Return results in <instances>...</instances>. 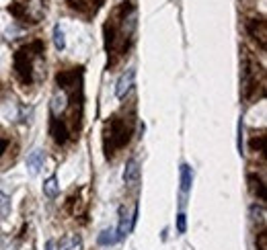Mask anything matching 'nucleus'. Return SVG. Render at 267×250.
I'll return each instance as SVG.
<instances>
[{"mask_svg":"<svg viewBox=\"0 0 267 250\" xmlns=\"http://www.w3.org/2000/svg\"><path fill=\"white\" fill-rule=\"evenodd\" d=\"M82 68H66L56 74L49 99V136L58 146L78 138L82 123Z\"/></svg>","mask_w":267,"mask_h":250,"instance_id":"nucleus-1","label":"nucleus"},{"mask_svg":"<svg viewBox=\"0 0 267 250\" xmlns=\"http://www.w3.org/2000/svg\"><path fill=\"white\" fill-rule=\"evenodd\" d=\"M138 27V11L132 0H126L120 7H115L109 15L103 35H105V49L109 55V66H115L122 57L128 55Z\"/></svg>","mask_w":267,"mask_h":250,"instance_id":"nucleus-2","label":"nucleus"},{"mask_svg":"<svg viewBox=\"0 0 267 250\" xmlns=\"http://www.w3.org/2000/svg\"><path fill=\"white\" fill-rule=\"evenodd\" d=\"M13 72L21 86H33L45 76V43L33 39L13 55Z\"/></svg>","mask_w":267,"mask_h":250,"instance_id":"nucleus-3","label":"nucleus"},{"mask_svg":"<svg viewBox=\"0 0 267 250\" xmlns=\"http://www.w3.org/2000/svg\"><path fill=\"white\" fill-rule=\"evenodd\" d=\"M134 128H136V117L134 113H117L113 117H109L103 125V152L107 158L115 156L120 150H124L132 136H134Z\"/></svg>","mask_w":267,"mask_h":250,"instance_id":"nucleus-4","label":"nucleus"},{"mask_svg":"<svg viewBox=\"0 0 267 250\" xmlns=\"http://www.w3.org/2000/svg\"><path fill=\"white\" fill-rule=\"evenodd\" d=\"M265 86V74L263 68L257 64V59L243 49V61H241V90L245 99H253L257 95V88L263 90Z\"/></svg>","mask_w":267,"mask_h":250,"instance_id":"nucleus-5","label":"nucleus"},{"mask_svg":"<svg viewBox=\"0 0 267 250\" xmlns=\"http://www.w3.org/2000/svg\"><path fill=\"white\" fill-rule=\"evenodd\" d=\"M9 13L25 25H37L47 15V0H13Z\"/></svg>","mask_w":267,"mask_h":250,"instance_id":"nucleus-6","label":"nucleus"},{"mask_svg":"<svg viewBox=\"0 0 267 250\" xmlns=\"http://www.w3.org/2000/svg\"><path fill=\"white\" fill-rule=\"evenodd\" d=\"M105 0H66V5L70 11H74L76 15L84 17V19H91L99 13V9L103 7Z\"/></svg>","mask_w":267,"mask_h":250,"instance_id":"nucleus-7","label":"nucleus"},{"mask_svg":"<svg viewBox=\"0 0 267 250\" xmlns=\"http://www.w3.org/2000/svg\"><path fill=\"white\" fill-rule=\"evenodd\" d=\"M136 217H138V203H134L132 213H128V209H124V207L120 209V226H117V230H115L117 240H124V238L134 230Z\"/></svg>","mask_w":267,"mask_h":250,"instance_id":"nucleus-8","label":"nucleus"},{"mask_svg":"<svg viewBox=\"0 0 267 250\" xmlns=\"http://www.w3.org/2000/svg\"><path fill=\"white\" fill-rule=\"evenodd\" d=\"M247 33H249L255 41H259L261 49L267 47V23H265L263 17H259V19H249V21H247Z\"/></svg>","mask_w":267,"mask_h":250,"instance_id":"nucleus-9","label":"nucleus"},{"mask_svg":"<svg viewBox=\"0 0 267 250\" xmlns=\"http://www.w3.org/2000/svg\"><path fill=\"white\" fill-rule=\"evenodd\" d=\"M134 78H136V70H134V68H128V70L120 76V80H117V84H115V97H117V99H126V97H128V92H130L132 86H134Z\"/></svg>","mask_w":267,"mask_h":250,"instance_id":"nucleus-10","label":"nucleus"},{"mask_svg":"<svg viewBox=\"0 0 267 250\" xmlns=\"http://www.w3.org/2000/svg\"><path fill=\"white\" fill-rule=\"evenodd\" d=\"M43 162H45V152H43V150H33L31 154L27 156V168H29V174H31V176L39 174V170L43 168Z\"/></svg>","mask_w":267,"mask_h":250,"instance_id":"nucleus-11","label":"nucleus"},{"mask_svg":"<svg viewBox=\"0 0 267 250\" xmlns=\"http://www.w3.org/2000/svg\"><path fill=\"white\" fill-rule=\"evenodd\" d=\"M140 180V164L136 158H130L126 162V168H124V182L128 186H136Z\"/></svg>","mask_w":267,"mask_h":250,"instance_id":"nucleus-12","label":"nucleus"},{"mask_svg":"<svg viewBox=\"0 0 267 250\" xmlns=\"http://www.w3.org/2000/svg\"><path fill=\"white\" fill-rule=\"evenodd\" d=\"M56 250H82V238L78 234H68L60 238V242L56 244Z\"/></svg>","mask_w":267,"mask_h":250,"instance_id":"nucleus-13","label":"nucleus"},{"mask_svg":"<svg viewBox=\"0 0 267 250\" xmlns=\"http://www.w3.org/2000/svg\"><path fill=\"white\" fill-rule=\"evenodd\" d=\"M249 189L255 197H259L261 201H267V191H265V182L263 178H259L257 174H249Z\"/></svg>","mask_w":267,"mask_h":250,"instance_id":"nucleus-14","label":"nucleus"},{"mask_svg":"<svg viewBox=\"0 0 267 250\" xmlns=\"http://www.w3.org/2000/svg\"><path fill=\"white\" fill-rule=\"evenodd\" d=\"M249 213H251V222H253L255 226L265 228V222H267V211H265V207H263V205H251Z\"/></svg>","mask_w":267,"mask_h":250,"instance_id":"nucleus-15","label":"nucleus"},{"mask_svg":"<svg viewBox=\"0 0 267 250\" xmlns=\"http://www.w3.org/2000/svg\"><path fill=\"white\" fill-rule=\"evenodd\" d=\"M191 182H193V170L189 164H181V191L189 193L191 191Z\"/></svg>","mask_w":267,"mask_h":250,"instance_id":"nucleus-16","label":"nucleus"},{"mask_svg":"<svg viewBox=\"0 0 267 250\" xmlns=\"http://www.w3.org/2000/svg\"><path fill=\"white\" fill-rule=\"evenodd\" d=\"M58 193H60V184H58V176H49L45 182H43V195L49 197V199H56Z\"/></svg>","mask_w":267,"mask_h":250,"instance_id":"nucleus-17","label":"nucleus"},{"mask_svg":"<svg viewBox=\"0 0 267 250\" xmlns=\"http://www.w3.org/2000/svg\"><path fill=\"white\" fill-rule=\"evenodd\" d=\"M97 242H99L101 246H113L115 242H120V240H117V234H115V228H107V230H103V232L99 234Z\"/></svg>","mask_w":267,"mask_h":250,"instance_id":"nucleus-18","label":"nucleus"},{"mask_svg":"<svg viewBox=\"0 0 267 250\" xmlns=\"http://www.w3.org/2000/svg\"><path fill=\"white\" fill-rule=\"evenodd\" d=\"M54 45H56V49H58V51H64V47H66L64 31H62V27H60V25H56V27H54Z\"/></svg>","mask_w":267,"mask_h":250,"instance_id":"nucleus-19","label":"nucleus"},{"mask_svg":"<svg viewBox=\"0 0 267 250\" xmlns=\"http://www.w3.org/2000/svg\"><path fill=\"white\" fill-rule=\"evenodd\" d=\"M9 211H11V201L5 193H0V220H5L9 215Z\"/></svg>","mask_w":267,"mask_h":250,"instance_id":"nucleus-20","label":"nucleus"},{"mask_svg":"<svg viewBox=\"0 0 267 250\" xmlns=\"http://www.w3.org/2000/svg\"><path fill=\"white\" fill-rule=\"evenodd\" d=\"M185 230H187V215L181 211L179 215H177V232L185 234Z\"/></svg>","mask_w":267,"mask_h":250,"instance_id":"nucleus-21","label":"nucleus"},{"mask_svg":"<svg viewBox=\"0 0 267 250\" xmlns=\"http://www.w3.org/2000/svg\"><path fill=\"white\" fill-rule=\"evenodd\" d=\"M263 142H265V136H263V134H259L257 138L253 136V138H251V150H257V152L263 154Z\"/></svg>","mask_w":267,"mask_h":250,"instance_id":"nucleus-22","label":"nucleus"},{"mask_svg":"<svg viewBox=\"0 0 267 250\" xmlns=\"http://www.w3.org/2000/svg\"><path fill=\"white\" fill-rule=\"evenodd\" d=\"M257 250H267V232L261 230L257 236Z\"/></svg>","mask_w":267,"mask_h":250,"instance_id":"nucleus-23","label":"nucleus"},{"mask_svg":"<svg viewBox=\"0 0 267 250\" xmlns=\"http://www.w3.org/2000/svg\"><path fill=\"white\" fill-rule=\"evenodd\" d=\"M9 144H11L9 136H7V134H3V132H0V158H3V156H5V152H7Z\"/></svg>","mask_w":267,"mask_h":250,"instance_id":"nucleus-24","label":"nucleus"},{"mask_svg":"<svg viewBox=\"0 0 267 250\" xmlns=\"http://www.w3.org/2000/svg\"><path fill=\"white\" fill-rule=\"evenodd\" d=\"M236 130H239V140H236V148H239V154L243 156L245 152H243V119H239V128H236Z\"/></svg>","mask_w":267,"mask_h":250,"instance_id":"nucleus-25","label":"nucleus"},{"mask_svg":"<svg viewBox=\"0 0 267 250\" xmlns=\"http://www.w3.org/2000/svg\"><path fill=\"white\" fill-rule=\"evenodd\" d=\"M45 250H56V242L54 240H47L45 242Z\"/></svg>","mask_w":267,"mask_h":250,"instance_id":"nucleus-26","label":"nucleus"}]
</instances>
